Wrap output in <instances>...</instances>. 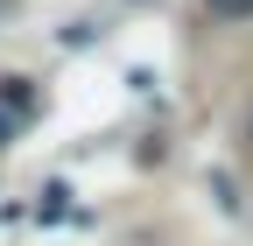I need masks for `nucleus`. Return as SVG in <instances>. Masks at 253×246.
<instances>
[{
  "instance_id": "1",
  "label": "nucleus",
  "mask_w": 253,
  "mask_h": 246,
  "mask_svg": "<svg viewBox=\"0 0 253 246\" xmlns=\"http://www.w3.org/2000/svg\"><path fill=\"white\" fill-rule=\"evenodd\" d=\"M0 106L7 113H36V84L28 78H0Z\"/></svg>"
},
{
  "instance_id": "2",
  "label": "nucleus",
  "mask_w": 253,
  "mask_h": 246,
  "mask_svg": "<svg viewBox=\"0 0 253 246\" xmlns=\"http://www.w3.org/2000/svg\"><path fill=\"white\" fill-rule=\"evenodd\" d=\"M211 14H218V21H246V14H253V0H211Z\"/></svg>"
},
{
  "instance_id": "3",
  "label": "nucleus",
  "mask_w": 253,
  "mask_h": 246,
  "mask_svg": "<svg viewBox=\"0 0 253 246\" xmlns=\"http://www.w3.org/2000/svg\"><path fill=\"white\" fill-rule=\"evenodd\" d=\"M7 141H14V113L0 106V148H7Z\"/></svg>"
}]
</instances>
